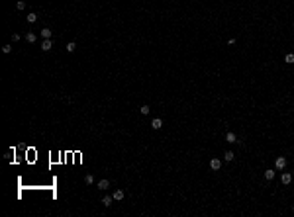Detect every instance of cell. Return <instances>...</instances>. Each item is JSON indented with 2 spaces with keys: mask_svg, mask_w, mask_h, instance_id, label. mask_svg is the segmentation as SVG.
<instances>
[{
  "mask_svg": "<svg viewBox=\"0 0 294 217\" xmlns=\"http://www.w3.org/2000/svg\"><path fill=\"white\" fill-rule=\"evenodd\" d=\"M286 164H288V161H286L284 157H278V159L274 161V168H276V170H284V168H286Z\"/></svg>",
  "mask_w": 294,
  "mask_h": 217,
  "instance_id": "1",
  "label": "cell"
},
{
  "mask_svg": "<svg viewBox=\"0 0 294 217\" xmlns=\"http://www.w3.org/2000/svg\"><path fill=\"white\" fill-rule=\"evenodd\" d=\"M53 49V39H43L41 41V51H51Z\"/></svg>",
  "mask_w": 294,
  "mask_h": 217,
  "instance_id": "2",
  "label": "cell"
},
{
  "mask_svg": "<svg viewBox=\"0 0 294 217\" xmlns=\"http://www.w3.org/2000/svg\"><path fill=\"white\" fill-rule=\"evenodd\" d=\"M210 168L218 172L220 168H222V161H220V159H210Z\"/></svg>",
  "mask_w": 294,
  "mask_h": 217,
  "instance_id": "3",
  "label": "cell"
},
{
  "mask_svg": "<svg viewBox=\"0 0 294 217\" xmlns=\"http://www.w3.org/2000/svg\"><path fill=\"white\" fill-rule=\"evenodd\" d=\"M39 35H41V39H51L53 32H51L49 28H43V30H39Z\"/></svg>",
  "mask_w": 294,
  "mask_h": 217,
  "instance_id": "4",
  "label": "cell"
},
{
  "mask_svg": "<svg viewBox=\"0 0 294 217\" xmlns=\"http://www.w3.org/2000/svg\"><path fill=\"white\" fill-rule=\"evenodd\" d=\"M96 188H98V190H108V188H110V182L106 180V178H102V180H98Z\"/></svg>",
  "mask_w": 294,
  "mask_h": 217,
  "instance_id": "5",
  "label": "cell"
},
{
  "mask_svg": "<svg viewBox=\"0 0 294 217\" xmlns=\"http://www.w3.org/2000/svg\"><path fill=\"white\" fill-rule=\"evenodd\" d=\"M112 196H114V202H122V200H124V196H126V192H124V190H116Z\"/></svg>",
  "mask_w": 294,
  "mask_h": 217,
  "instance_id": "6",
  "label": "cell"
},
{
  "mask_svg": "<svg viewBox=\"0 0 294 217\" xmlns=\"http://www.w3.org/2000/svg\"><path fill=\"white\" fill-rule=\"evenodd\" d=\"M112 202H114V196H104V198L100 200V204H104L106 207H110V206H112Z\"/></svg>",
  "mask_w": 294,
  "mask_h": 217,
  "instance_id": "7",
  "label": "cell"
},
{
  "mask_svg": "<svg viewBox=\"0 0 294 217\" xmlns=\"http://www.w3.org/2000/svg\"><path fill=\"white\" fill-rule=\"evenodd\" d=\"M151 127L153 129H161V127H163V120H161V118H155V120L151 121Z\"/></svg>",
  "mask_w": 294,
  "mask_h": 217,
  "instance_id": "8",
  "label": "cell"
},
{
  "mask_svg": "<svg viewBox=\"0 0 294 217\" xmlns=\"http://www.w3.org/2000/svg\"><path fill=\"white\" fill-rule=\"evenodd\" d=\"M26 41H28V43H35V41H37V35H35L33 32H28L26 33Z\"/></svg>",
  "mask_w": 294,
  "mask_h": 217,
  "instance_id": "9",
  "label": "cell"
},
{
  "mask_svg": "<svg viewBox=\"0 0 294 217\" xmlns=\"http://www.w3.org/2000/svg\"><path fill=\"white\" fill-rule=\"evenodd\" d=\"M280 180H283V184H284V186H288V184H290V182H292V174L284 172L283 176H280Z\"/></svg>",
  "mask_w": 294,
  "mask_h": 217,
  "instance_id": "10",
  "label": "cell"
},
{
  "mask_svg": "<svg viewBox=\"0 0 294 217\" xmlns=\"http://www.w3.org/2000/svg\"><path fill=\"white\" fill-rule=\"evenodd\" d=\"M226 141H228V143H231V145H233V143H237V135L229 131V133H226Z\"/></svg>",
  "mask_w": 294,
  "mask_h": 217,
  "instance_id": "11",
  "label": "cell"
},
{
  "mask_svg": "<svg viewBox=\"0 0 294 217\" xmlns=\"http://www.w3.org/2000/svg\"><path fill=\"white\" fill-rule=\"evenodd\" d=\"M274 174H276V170H274V168H267V170H265V180H272V178H274Z\"/></svg>",
  "mask_w": 294,
  "mask_h": 217,
  "instance_id": "12",
  "label": "cell"
},
{
  "mask_svg": "<svg viewBox=\"0 0 294 217\" xmlns=\"http://www.w3.org/2000/svg\"><path fill=\"white\" fill-rule=\"evenodd\" d=\"M65 49H67V53H75L76 43H75V41H71V43H67V47H65Z\"/></svg>",
  "mask_w": 294,
  "mask_h": 217,
  "instance_id": "13",
  "label": "cell"
},
{
  "mask_svg": "<svg viewBox=\"0 0 294 217\" xmlns=\"http://www.w3.org/2000/svg\"><path fill=\"white\" fill-rule=\"evenodd\" d=\"M149 112H151V108H149V106H147V104H143L141 108H139V114H141V116H147V114H149Z\"/></svg>",
  "mask_w": 294,
  "mask_h": 217,
  "instance_id": "14",
  "label": "cell"
},
{
  "mask_svg": "<svg viewBox=\"0 0 294 217\" xmlns=\"http://www.w3.org/2000/svg\"><path fill=\"white\" fill-rule=\"evenodd\" d=\"M84 184H88V186L94 184V176H92V174H87V176H84Z\"/></svg>",
  "mask_w": 294,
  "mask_h": 217,
  "instance_id": "15",
  "label": "cell"
},
{
  "mask_svg": "<svg viewBox=\"0 0 294 217\" xmlns=\"http://www.w3.org/2000/svg\"><path fill=\"white\" fill-rule=\"evenodd\" d=\"M28 22H30V24H35V22H37V14L30 12V14H28Z\"/></svg>",
  "mask_w": 294,
  "mask_h": 217,
  "instance_id": "16",
  "label": "cell"
},
{
  "mask_svg": "<svg viewBox=\"0 0 294 217\" xmlns=\"http://www.w3.org/2000/svg\"><path fill=\"white\" fill-rule=\"evenodd\" d=\"M224 159H226L228 163H231V161L235 159V155H233V153H231V151H226V155H224Z\"/></svg>",
  "mask_w": 294,
  "mask_h": 217,
  "instance_id": "17",
  "label": "cell"
},
{
  "mask_svg": "<svg viewBox=\"0 0 294 217\" xmlns=\"http://www.w3.org/2000/svg\"><path fill=\"white\" fill-rule=\"evenodd\" d=\"M284 63L292 65V63H294V53H286V57H284Z\"/></svg>",
  "mask_w": 294,
  "mask_h": 217,
  "instance_id": "18",
  "label": "cell"
},
{
  "mask_svg": "<svg viewBox=\"0 0 294 217\" xmlns=\"http://www.w3.org/2000/svg\"><path fill=\"white\" fill-rule=\"evenodd\" d=\"M16 8H18V10H24V8H26V2H24V0H18Z\"/></svg>",
  "mask_w": 294,
  "mask_h": 217,
  "instance_id": "19",
  "label": "cell"
},
{
  "mask_svg": "<svg viewBox=\"0 0 294 217\" xmlns=\"http://www.w3.org/2000/svg\"><path fill=\"white\" fill-rule=\"evenodd\" d=\"M2 51H4V53L8 55V53L12 51V45H4V47H2Z\"/></svg>",
  "mask_w": 294,
  "mask_h": 217,
  "instance_id": "20",
  "label": "cell"
}]
</instances>
